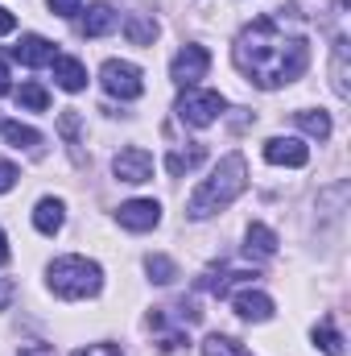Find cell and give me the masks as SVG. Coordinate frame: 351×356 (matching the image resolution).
<instances>
[{
    "instance_id": "obj_1",
    "label": "cell",
    "mask_w": 351,
    "mask_h": 356,
    "mask_svg": "<svg viewBox=\"0 0 351 356\" xmlns=\"http://www.w3.org/2000/svg\"><path fill=\"white\" fill-rule=\"evenodd\" d=\"M232 58H236L240 75H248V83L273 91L293 83L310 67V42L302 33H285V25L277 17H257L252 25L240 29Z\"/></svg>"
},
{
    "instance_id": "obj_2",
    "label": "cell",
    "mask_w": 351,
    "mask_h": 356,
    "mask_svg": "<svg viewBox=\"0 0 351 356\" xmlns=\"http://www.w3.org/2000/svg\"><path fill=\"white\" fill-rule=\"evenodd\" d=\"M244 186H248V162H244L240 154H228V158L211 170V178H203V186L190 195L186 216H190V220H207V216L232 207V203L244 195Z\"/></svg>"
},
{
    "instance_id": "obj_3",
    "label": "cell",
    "mask_w": 351,
    "mask_h": 356,
    "mask_svg": "<svg viewBox=\"0 0 351 356\" xmlns=\"http://www.w3.org/2000/svg\"><path fill=\"white\" fill-rule=\"evenodd\" d=\"M46 282H50V290L58 294V298H67V302H75V298H91V294H99V286H103V269L87 261V257H58L50 273H46Z\"/></svg>"
},
{
    "instance_id": "obj_4",
    "label": "cell",
    "mask_w": 351,
    "mask_h": 356,
    "mask_svg": "<svg viewBox=\"0 0 351 356\" xmlns=\"http://www.w3.org/2000/svg\"><path fill=\"white\" fill-rule=\"evenodd\" d=\"M228 99L219 91H198V88H186V95L178 99V120L190 124V129H207L223 116Z\"/></svg>"
},
{
    "instance_id": "obj_5",
    "label": "cell",
    "mask_w": 351,
    "mask_h": 356,
    "mask_svg": "<svg viewBox=\"0 0 351 356\" xmlns=\"http://www.w3.org/2000/svg\"><path fill=\"white\" fill-rule=\"evenodd\" d=\"M99 83L108 95H120V99H137L145 91V79H141V67L132 63H120V58H108L103 71H99Z\"/></svg>"
},
{
    "instance_id": "obj_6",
    "label": "cell",
    "mask_w": 351,
    "mask_h": 356,
    "mask_svg": "<svg viewBox=\"0 0 351 356\" xmlns=\"http://www.w3.org/2000/svg\"><path fill=\"white\" fill-rule=\"evenodd\" d=\"M207 71H211V54L203 46H182L174 54V63H170V79L178 88H194Z\"/></svg>"
},
{
    "instance_id": "obj_7",
    "label": "cell",
    "mask_w": 351,
    "mask_h": 356,
    "mask_svg": "<svg viewBox=\"0 0 351 356\" xmlns=\"http://www.w3.org/2000/svg\"><path fill=\"white\" fill-rule=\"evenodd\" d=\"M112 170H116L120 182H149V178H153V154L141 149V145H128V149L116 154Z\"/></svg>"
},
{
    "instance_id": "obj_8",
    "label": "cell",
    "mask_w": 351,
    "mask_h": 356,
    "mask_svg": "<svg viewBox=\"0 0 351 356\" xmlns=\"http://www.w3.org/2000/svg\"><path fill=\"white\" fill-rule=\"evenodd\" d=\"M264 162H273V166H306L310 162V149L298 141V137H273V141H264Z\"/></svg>"
},
{
    "instance_id": "obj_9",
    "label": "cell",
    "mask_w": 351,
    "mask_h": 356,
    "mask_svg": "<svg viewBox=\"0 0 351 356\" xmlns=\"http://www.w3.org/2000/svg\"><path fill=\"white\" fill-rule=\"evenodd\" d=\"M116 216H120V224H124L128 232H149V228H157L162 207H157L153 199H128Z\"/></svg>"
},
{
    "instance_id": "obj_10",
    "label": "cell",
    "mask_w": 351,
    "mask_h": 356,
    "mask_svg": "<svg viewBox=\"0 0 351 356\" xmlns=\"http://www.w3.org/2000/svg\"><path fill=\"white\" fill-rule=\"evenodd\" d=\"M12 54H17V63H25V67H50L58 54H54V42H46L42 33H25L17 46H12Z\"/></svg>"
},
{
    "instance_id": "obj_11",
    "label": "cell",
    "mask_w": 351,
    "mask_h": 356,
    "mask_svg": "<svg viewBox=\"0 0 351 356\" xmlns=\"http://www.w3.org/2000/svg\"><path fill=\"white\" fill-rule=\"evenodd\" d=\"M232 307H236V315L248 319V323H264V319H273V298L261 294V290H240V294H232Z\"/></svg>"
},
{
    "instance_id": "obj_12",
    "label": "cell",
    "mask_w": 351,
    "mask_h": 356,
    "mask_svg": "<svg viewBox=\"0 0 351 356\" xmlns=\"http://www.w3.org/2000/svg\"><path fill=\"white\" fill-rule=\"evenodd\" d=\"M257 269H211L198 277V290H211V294H228L236 282H252Z\"/></svg>"
},
{
    "instance_id": "obj_13",
    "label": "cell",
    "mask_w": 351,
    "mask_h": 356,
    "mask_svg": "<svg viewBox=\"0 0 351 356\" xmlns=\"http://www.w3.org/2000/svg\"><path fill=\"white\" fill-rule=\"evenodd\" d=\"M50 67H54V83L62 91H83L87 88V71H83L79 58H62V54H58Z\"/></svg>"
},
{
    "instance_id": "obj_14",
    "label": "cell",
    "mask_w": 351,
    "mask_h": 356,
    "mask_svg": "<svg viewBox=\"0 0 351 356\" xmlns=\"http://www.w3.org/2000/svg\"><path fill=\"white\" fill-rule=\"evenodd\" d=\"M62 220H67L62 199H42V203L33 207V228H37L42 236H54V232L62 228Z\"/></svg>"
},
{
    "instance_id": "obj_15",
    "label": "cell",
    "mask_w": 351,
    "mask_h": 356,
    "mask_svg": "<svg viewBox=\"0 0 351 356\" xmlns=\"http://www.w3.org/2000/svg\"><path fill=\"white\" fill-rule=\"evenodd\" d=\"M203 162H207V149H203V145H194V141H190V145H186V149H182V145H178L174 154H170V158H166V170H170V175H190V170H198V166H203Z\"/></svg>"
},
{
    "instance_id": "obj_16",
    "label": "cell",
    "mask_w": 351,
    "mask_h": 356,
    "mask_svg": "<svg viewBox=\"0 0 351 356\" xmlns=\"http://www.w3.org/2000/svg\"><path fill=\"white\" fill-rule=\"evenodd\" d=\"M116 21H120V17H116L112 4H91L87 17H83V33H87V38H103V33L116 29Z\"/></svg>"
},
{
    "instance_id": "obj_17",
    "label": "cell",
    "mask_w": 351,
    "mask_h": 356,
    "mask_svg": "<svg viewBox=\"0 0 351 356\" xmlns=\"http://www.w3.org/2000/svg\"><path fill=\"white\" fill-rule=\"evenodd\" d=\"M244 249H248V257H273L277 253V232L273 228H264V224H248V232H244Z\"/></svg>"
},
{
    "instance_id": "obj_18",
    "label": "cell",
    "mask_w": 351,
    "mask_h": 356,
    "mask_svg": "<svg viewBox=\"0 0 351 356\" xmlns=\"http://www.w3.org/2000/svg\"><path fill=\"white\" fill-rule=\"evenodd\" d=\"M0 133H4V141L17 145V149H37V145H42V133L29 129V124H21V120H0Z\"/></svg>"
},
{
    "instance_id": "obj_19",
    "label": "cell",
    "mask_w": 351,
    "mask_h": 356,
    "mask_svg": "<svg viewBox=\"0 0 351 356\" xmlns=\"http://www.w3.org/2000/svg\"><path fill=\"white\" fill-rule=\"evenodd\" d=\"M124 33H128L132 46H149V42L157 38V21H149L145 13H128V17H124Z\"/></svg>"
},
{
    "instance_id": "obj_20",
    "label": "cell",
    "mask_w": 351,
    "mask_h": 356,
    "mask_svg": "<svg viewBox=\"0 0 351 356\" xmlns=\"http://www.w3.org/2000/svg\"><path fill=\"white\" fill-rule=\"evenodd\" d=\"M331 83H335V95L339 99H348L351 88H348V42L339 38L335 42V58H331Z\"/></svg>"
},
{
    "instance_id": "obj_21",
    "label": "cell",
    "mask_w": 351,
    "mask_h": 356,
    "mask_svg": "<svg viewBox=\"0 0 351 356\" xmlns=\"http://www.w3.org/2000/svg\"><path fill=\"white\" fill-rule=\"evenodd\" d=\"M203 356H252V353H248L240 340H232V336H219V332H215V336H207V340H203Z\"/></svg>"
},
{
    "instance_id": "obj_22",
    "label": "cell",
    "mask_w": 351,
    "mask_h": 356,
    "mask_svg": "<svg viewBox=\"0 0 351 356\" xmlns=\"http://www.w3.org/2000/svg\"><path fill=\"white\" fill-rule=\"evenodd\" d=\"M293 120H298V129H306V133L318 137V141L331 137V116H327V112H293Z\"/></svg>"
},
{
    "instance_id": "obj_23",
    "label": "cell",
    "mask_w": 351,
    "mask_h": 356,
    "mask_svg": "<svg viewBox=\"0 0 351 356\" xmlns=\"http://www.w3.org/2000/svg\"><path fill=\"white\" fill-rule=\"evenodd\" d=\"M314 344H318L327 356H343V336L335 332V323H331V319H323V323L314 327Z\"/></svg>"
},
{
    "instance_id": "obj_24",
    "label": "cell",
    "mask_w": 351,
    "mask_h": 356,
    "mask_svg": "<svg viewBox=\"0 0 351 356\" xmlns=\"http://www.w3.org/2000/svg\"><path fill=\"white\" fill-rule=\"evenodd\" d=\"M17 104H21V108H29V112H46V108H50V91L42 88V83H21Z\"/></svg>"
},
{
    "instance_id": "obj_25",
    "label": "cell",
    "mask_w": 351,
    "mask_h": 356,
    "mask_svg": "<svg viewBox=\"0 0 351 356\" xmlns=\"http://www.w3.org/2000/svg\"><path fill=\"white\" fill-rule=\"evenodd\" d=\"M145 269H149V277H153L157 286H170V282L178 277L174 261H170V257H162V253H153V257H145Z\"/></svg>"
},
{
    "instance_id": "obj_26",
    "label": "cell",
    "mask_w": 351,
    "mask_h": 356,
    "mask_svg": "<svg viewBox=\"0 0 351 356\" xmlns=\"http://www.w3.org/2000/svg\"><path fill=\"white\" fill-rule=\"evenodd\" d=\"M58 133H62L67 141H75V137H79V112H75V108H67V112L58 116Z\"/></svg>"
},
{
    "instance_id": "obj_27",
    "label": "cell",
    "mask_w": 351,
    "mask_h": 356,
    "mask_svg": "<svg viewBox=\"0 0 351 356\" xmlns=\"http://www.w3.org/2000/svg\"><path fill=\"white\" fill-rule=\"evenodd\" d=\"M17 178H21V170H17L12 162H0V195H4V191H12V186H17Z\"/></svg>"
},
{
    "instance_id": "obj_28",
    "label": "cell",
    "mask_w": 351,
    "mask_h": 356,
    "mask_svg": "<svg viewBox=\"0 0 351 356\" xmlns=\"http://www.w3.org/2000/svg\"><path fill=\"white\" fill-rule=\"evenodd\" d=\"M71 356H124L116 344H87V348H79V353H71Z\"/></svg>"
},
{
    "instance_id": "obj_29",
    "label": "cell",
    "mask_w": 351,
    "mask_h": 356,
    "mask_svg": "<svg viewBox=\"0 0 351 356\" xmlns=\"http://www.w3.org/2000/svg\"><path fill=\"white\" fill-rule=\"evenodd\" d=\"M46 4H50V13H58V17H75L83 0H46Z\"/></svg>"
},
{
    "instance_id": "obj_30",
    "label": "cell",
    "mask_w": 351,
    "mask_h": 356,
    "mask_svg": "<svg viewBox=\"0 0 351 356\" xmlns=\"http://www.w3.org/2000/svg\"><path fill=\"white\" fill-rule=\"evenodd\" d=\"M12 29H17V17H12L8 8H0V38H4V33H12Z\"/></svg>"
},
{
    "instance_id": "obj_31",
    "label": "cell",
    "mask_w": 351,
    "mask_h": 356,
    "mask_svg": "<svg viewBox=\"0 0 351 356\" xmlns=\"http://www.w3.org/2000/svg\"><path fill=\"white\" fill-rule=\"evenodd\" d=\"M8 302H12V282H8V277H0V311H4Z\"/></svg>"
},
{
    "instance_id": "obj_32",
    "label": "cell",
    "mask_w": 351,
    "mask_h": 356,
    "mask_svg": "<svg viewBox=\"0 0 351 356\" xmlns=\"http://www.w3.org/2000/svg\"><path fill=\"white\" fill-rule=\"evenodd\" d=\"M8 91V67H4V58H0V95Z\"/></svg>"
},
{
    "instance_id": "obj_33",
    "label": "cell",
    "mask_w": 351,
    "mask_h": 356,
    "mask_svg": "<svg viewBox=\"0 0 351 356\" xmlns=\"http://www.w3.org/2000/svg\"><path fill=\"white\" fill-rule=\"evenodd\" d=\"M8 261V241H4V232H0V266Z\"/></svg>"
},
{
    "instance_id": "obj_34",
    "label": "cell",
    "mask_w": 351,
    "mask_h": 356,
    "mask_svg": "<svg viewBox=\"0 0 351 356\" xmlns=\"http://www.w3.org/2000/svg\"><path fill=\"white\" fill-rule=\"evenodd\" d=\"M21 356H46V348H33V353H21Z\"/></svg>"
}]
</instances>
